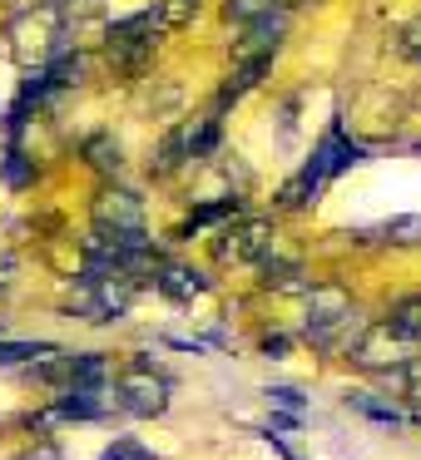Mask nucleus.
Instances as JSON below:
<instances>
[{"label": "nucleus", "mask_w": 421, "mask_h": 460, "mask_svg": "<svg viewBox=\"0 0 421 460\" xmlns=\"http://www.w3.org/2000/svg\"><path fill=\"white\" fill-rule=\"evenodd\" d=\"M357 164H367V149H362L357 139H347L342 124H332V129L322 134V144L312 149V159L302 164V173L282 189V208H308V203H318V193L327 189L337 173L357 169Z\"/></svg>", "instance_id": "1"}, {"label": "nucleus", "mask_w": 421, "mask_h": 460, "mask_svg": "<svg viewBox=\"0 0 421 460\" xmlns=\"http://www.w3.org/2000/svg\"><path fill=\"white\" fill-rule=\"evenodd\" d=\"M169 391H174V381L164 376V371L154 367L149 357H134L130 367L120 371V386H114V406H120L124 416L149 420V416H164V411H169Z\"/></svg>", "instance_id": "2"}, {"label": "nucleus", "mask_w": 421, "mask_h": 460, "mask_svg": "<svg viewBox=\"0 0 421 460\" xmlns=\"http://www.w3.org/2000/svg\"><path fill=\"white\" fill-rule=\"evenodd\" d=\"M352 317H357V307H352V297L342 288L322 282V288L308 292V337H312V347H322V351L342 347V332L352 327Z\"/></svg>", "instance_id": "3"}, {"label": "nucleus", "mask_w": 421, "mask_h": 460, "mask_svg": "<svg viewBox=\"0 0 421 460\" xmlns=\"http://www.w3.org/2000/svg\"><path fill=\"white\" fill-rule=\"evenodd\" d=\"M154 35H159V21H154L149 11H144V15H130V21H120V25H110V35H104L110 65H120V70L139 75L144 60L154 55Z\"/></svg>", "instance_id": "4"}, {"label": "nucleus", "mask_w": 421, "mask_h": 460, "mask_svg": "<svg viewBox=\"0 0 421 460\" xmlns=\"http://www.w3.org/2000/svg\"><path fill=\"white\" fill-rule=\"evenodd\" d=\"M273 248V228L268 223H238V228H223L213 252L219 262H263Z\"/></svg>", "instance_id": "5"}, {"label": "nucleus", "mask_w": 421, "mask_h": 460, "mask_svg": "<svg viewBox=\"0 0 421 460\" xmlns=\"http://www.w3.org/2000/svg\"><path fill=\"white\" fill-rule=\"evenodd\" d=\"M94 228L104 233H144V203L130 189H104L94 199Z\"/></svg>", "instance_id": "6"}, {"label": "nucleus", "mask_w": 421, "mask_h": 460, "mask_svg": "<svg viewBox=\"0 0 421 460\" xmlns=\"http://www.w3.org/2000/svg\"><path fill=\"white\" fill-rule=\"evenodd\" d=\"M114 406V386L110 381H94V386H65L60 401H55V416L65 420H100L110 416Z\"/></svg>", "instance_id": "7"}, {"label": "nucleus", "mask_w": 421, "mask_h": 460, "mask_svg": "<svg viewBox=\"0 0 421 460\" xmlns=\"http://www.w3.org/2000/svg\"><path fill=\"white\" fill-rule=\"evenodd\" d=\"M352 361H362V367H407L411 361V341L407 337H397L391 327H377V332H367V337L357 341V351H352Z\"/></svg>", "instance_id": "8"}, {"label": "nucleus", "mask_w": 421, "mask_h": 460, "mask_svg": "<svg viewBox=\"0 0 421 460\" xmlns=\"http://www.w3.org/2000/svg\"><path fill=\"white\" fill-rule=\"evenodd\" d=\"M268 70H273V55H243L238 75H233V80H228V84H223V90H219V114L228 110V104H238L243 94H248L253 84H258L263 75H268Z\"/></svg>", "instance_id": "9"}, {"label": "nucleus", "mask_w": 421, "mask_h": 460, "mask_svg": "<svg viewBox=\"0 0 421 460\" xmlns=\"http://www.w3.org/2000/svg\"><path fill=\"white\" fill-rule=\"evenodd\" d=\"M154 282H159L174 302H193V297L209 292V278L193 272V268H179V262H159V278H154Z\"/></svg>", "instance_id": "10"}, {"label": "nucleus", "mask_w": 421, "mask_h": 460, "mask_svg": "<svg viewBox=\"0 0 421 460\" xmlns=\"http://www.w3.org/2000/svg\"><path fill=\"white\" fill-rule=\"evenodd\" d=\"M387 327L397 332V337H407L411 347H421V292H417V297H401L397 307H391Z\"/></svg>", "instance_id": "11"}, {"label": "nucleus", "mask_w": 421, "mask_h": 460, "mask_svg": "<svg viewBox=\"0 0 421 460\" xmlns=\"http://www.w3.org/2000/svg\"><path fill=\"white\" fill-rule=\"evenodd\" d=\"M223 218H238V199H223V203H203V208H193L189 213V223H184V238L189 233H199V228H209V223H223Z\"/></svg>", "instance_id": "12"}, {"label": "nucleus", "mask_w": 421, "mask_h": 460, "mask_svg": "<svg viewBox=\"0 0 421 460\" xmlns=\"http://www.w3.org/2000/svg\"><path fill=\"white\" fill-rule=\"evenodd\" d=\"M149 15L159 21V31H174V25H184V21H193V15H199V0H159Z\"/></svg>", "instance_id": "13"}, {"label": "nucleus", "mask_w": 421, "mask_h": 460, "mask_svg": "<svg viewBox=\"0 0 421 460\" xmlns=\"http://www.w3.org/2000/svg\"><path fill=\"white\" fill-rule=\"evenodd\" d=\"M31 357H55L50 341H0V367H21Z\"/></svg>", "instance_id": "14"}, {"label": "nucleus", "mask_w": 421, "mask_h": 460, "mask_svg": "<svg viewBox=\"0 0 421 460\" xmlns=\"http://www.w3.org/2000/svg\"><path fill=\"white\" fill-rule=\"evenodd\" d=\"M0 169H5V183H11V189L35 183V164L21 154V144H15V139H11V149H5V164H0Z\"/></svg>", "instance_id": "15"}, {"label": "nucleus", "mask_w": 421, "mask_h": 460, "mask_svg": "<svg viewBox=\"0 0 421 460\" xmlns=\"http://www.w3.org/2000/svg\"><path fill=\"white\" fill-rule=\"evenodd\" d=\"M381 233H387V243L417 248V243H421V218H417V213H401V218H387V223H381Z\"/></svg>", "instance_id": "16"}, {"label": "nucleus", "mask_w": 421, "mask_h": 460, "mask_svg": "<svg viewBox=\"0 0 421 460\" xmlns=\"http://www.w3.org/2000/svg\"><path fill=\"white\" fill-rule=\"evenodd\" d=\"M223 15H228V25H253L263 15H273V0H228Z\"/></svg>", "instance_id": "17"}, {"label": "nucleus", "mask_w": 421, "mask_h": 460, "mask_svg": "<svg viewBox=\"0 0 421 460\" xmlns=\"http://www.w3.org/2000/svg\"><path fill=\"white\" fill-rule=\"evenodd\" d=\"M347 406H352V411H362V416H372V420H391V426L401 420V411H397V406H387V401H372L367 391H352Z\"/></svg>", "instance_id": "18"}, {"label": "nucleus", "mask_w": 421, "mask_h": 460, "mask_svg": "<svg viewBox=\"0 0 421 460\" xmlns=\"http://www.w3.org/2000/svg\"><path fill=\"white\" fill-rule=\"evenodd\" d=\"M85 154H90V164H94V169H120V144H114V139H104V134H100V139H90V144H85Z\"/></svg>", "instance_id": "19"}, {"label": "nucleus", "mask_w": 421, "mask_h": 460, "mask_svg": "<svg viewBox=\"0 0 421 460\" xmlns=\"http://www.w3.org/2000/svg\"><path fill=\"white\" fill-rule=\"evenodd\" d=\"M100 460H154V450H144L139 440L120 436L114 446H104V456H100Z\"/></svg>", "instance_id": "20"}, {"label": "nucleus", "mask_w": 421, "mask_h": 460, "mask_svg": "<svg viewBox=\"0 0 421 460\" xmlns=\"http://www.w3.org/2000/svg\"><path fill=\"white\" fill-rule=\"evenodd\" d=\"M268 396L278 401V406H288V411H302V396L292 386H268Z\"/></svg>", "instance_id": "21"}, {"label": "nucleus", "mask_w": 421, "mask_h": 460, "mask_svg": "<svg viewBox=\"0 0 421 460\" xmlns=\"http://www.w3.org/2000/svg\"><path fill=\"white\" fill-rule=\"evenodd\" d=\"M263 351H268V357H282V351H288V337H282V332L278 337H263Z\"/></svg>", "instance_id": "22"}, {"label": "nucleus", "mask_w": 421, "mask_h": 460, "mask_svg": "<svg viewBox=\"0 0 421 460\" xmlns=\"http://www.w3.org/2000/svg\"><path fill=\"white\" fill-rule=\"evenodd\" d=\"M25 460H65V456H60V450H55V446H40V450H35V456H25Z\"/></svg>", "instance_id": "23"}]
</instances>
